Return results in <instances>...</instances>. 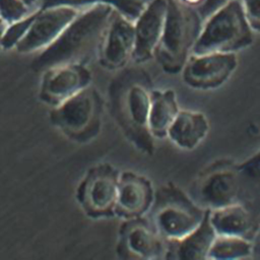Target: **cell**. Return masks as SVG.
<instances>
[{
    "label": "cell",
    "instance_id": "9",
    "mask_svg": "<svg viewBox=\"0 0 260 260\" xmlns=\"http://www.w3.org/2000/svg\"><path fill=\"white\" fill-rule=\"evenodd\" d=\"M168 241L144 216L124 219L119 230L117 253L124 259H165Z\"/></svg>",
    "mask_w": 260,
    "mask_h": 260
},
{
    "label": "cell",
    "instance_id": "22",
    "mask_svg": "<svg viewBox=\"0 0 260 260\" xmlns=\"http://www.w3.org/2000/svg\"><path fill=\"white\" fill-rule=\"evenodd\" d=\"M38 9L16 21L7 23V26L5 28L2 42H1L2 50L15 49L17 44L23 39L28 28L30 27Z\"/></svg>",
    "mask_w": 260,
    "mask_h": 260
},
{
    "label": "cell",
    "instance_id": "19",
    "mask_svg": "<svg viewBox=\"0 0 260 260\" xmlns=\"http://www.w3.org/2000/svg\"><path fill=\"white\" fill-rule=\"evenodd\" d=\"M180 108L173 89H151L148 129L153 138L162 139Z\"/></svg>",
    "mask_w": 260,
    "mask_h": 260
},
{
    "label": "cell",
    "instance_id": "18",
    "mask_svg": "<svg viewBox=\"0 0 260 260\" xmlns=\"http://www.w3.org/2000/svg\"><path fill=\"white\" fill-rule=\"evenodd\" d=\"M209 220L216 235L237 236L251 240L254 221L251 213L241 203L209 209Z\"/></svg>",
    "mask_w": 260,
    "mask_h": 260
},
{
    "label": "cell",
    "instance_id": "5",
    "mask_svg": "<svg viewBox=\"0 0 260 260\" xmlns=\"http://www.w3.org/2000/svg\"><path fill=\"white\" fill-rule=\"evenodd\" d=\"M253 42V30L240 0H233L208 16L193 47L192 54L236 53Z\"/></svg>",
    "mask_w": 260,
    "mask_h": 260
},
{
    "label": "cell",
    "instance_id": "13",
    "mask_svg": "<svg viewBox=\"0 0 260 260\" xmlns=\"http://www.w3.org/2000/svg\"><path fill=\"white\" fill-rule=\"evenodd\" d=\"M151 181L131 171L120 174L115 215L123 219L144 216L149 212L154 199Z\"/></svg>",
    "mask_w": 260,
    "mask_h": 260
},
{
    "label": "cell",
    "instance_id": "12",
    "mask_svg": "<svg viewBox=\"0 0 260 260\" xmlns=\"http://www.w3.org/2000/svg\"><path fill=\"white\" fill-rule=\"evenodd\" d=\"M134 46V22L114 9L98 51L101 65L109 70L124 68L132 60Z\"/></svg>",
    "mask_w": 260,
    "mask_h": 260
},
{
    "label": "cell",
    "instance_id": "7",
    "mask_svg": "<svg viewBox=\"0 0 260 260\" xmlns=\"http://www.w3.org/2000/svg\"><path fill=\"white\" fill-rule=\"evenodd\" d=\"M239 172V167L231 162H214L199 176L191 197L206 209L237 202L240 190Z\"/></svg>",
    "mask_w": 260,
    "mask_h": 260
},
{
    "label": "cell",
    "instance_id": "10",
    "mask_svg": "<svg viewBox=\"0 0 260 260\" xmlns=\"http://www.w3.org/2000/svg\"><path fill=\"white\" fill-rule=\"evenodd\" d=\"M237 66L236 53L191 54L182 69V78L192 88L214 89L228 81Z\"/></svg>",
    "mask_w": 260,
    "mask_h": 260
},
{
    "label": "cell",
    "instance_id": "24",
    "mask_svg": "<svg viewBox=\"0 0 260 260\" xmlns=\"http://www.w3.org/2000/svg\"><path fill=\"white\" fill-rule=\"evenodd\" d=\"M252 30L260 31V0H240Z\"/></svg>",
    "mask_w": 260,
    "mask_h": 260
},
{
    "label": "cell",
    "instance_id": "25",
    "mask_svg": "<svg viewBox=\"0 0 260 260\" xmlns=\"http://www.w3.org/2000/svg\"><path fill=\"white\" fill-rule=\"evenodd\" d=\"M231 1H233V0H205V2L202 4V6H200L197 10L204 21L213 12H215L220 7H222L223 5H225L226 3L231 2Z\"/></svg>",
    "mask_w": 260,
    "mask_h": 260
},
{
    "label": "cell",
    "instance_id": "3",
    "mask_svg": "<svg viewBox=\"0 0 260 260\" xmlns=\"http://www.w3.org/2000/svg\"><path fill=\"white\" fill-rule=\"evenodd\" d=\"M203 19L196 8L179 0H167L162 34L154 53L160 67L168 73L182 71L200 35Z\"/></svg>",
    "mask_w": 260,
    "mask_h": 260
},
{
    "label": "cell",
    "instance_id": "15",
    "mask_svg": "<svg viewBox=\"0 0 260 260\" xmlns=\"http://www.w3.org/2000/svg\"><path fill=\"white\" fill-rule=\"evenodd\" d=\"M90 81L91 73L85 64L59 65L44 71L42 96L58 105L87 87Z\"/></svg>",
    "mask_w": 260,
    "mask_h": 260
},
{
    "label": "cell",
    "instance_id": "23",
    "mask_svg": "<svg viewBox=\"0 0 260 260\" xmlns=\"http://www.w3.org/2000/svg\"><path fill=\"white\" fill-rule=\"evenodd\" d=\"M32 11L35 10L27 7L21 0H0V17L6 23L16 21Z\"/></svg>",
    "mask_w": 260,
    "mask_h": 260
},
{
    "label": "cell",
    "instance_id": "16",
    "mask_svg": "<svg viewBox=\"0 0 260 260\" xmlns=\"http://www.w3.org/2000/svg\"><path fill=\"white\" fill-rule=\"evenodd\" d=\"M208 132L209 121L202 112L180 109L166 137L181 149L193 150L201 144Z\"/></svg>",
    "mask_w": 260,
    "mask_h": 260
},
{
    "label": "cell",
    "instance_id": "1",
    "mask_svg": "<svg viewBox=\"0 0 260 260\" xmlns=\"http://www.w3.org/2000/svg\"><path fill=\"white\" fill-rule=\"evenodd\" d=\"M113 10L107 4L81 9L59 37L38 55L31 63L32 69L44 72L64 64H85L93 54H98Z\"/></svg>",
    "mask_w": 260,
    "mask_h": 260
},
{
    "label": "cell",
    "instance_id": "17",
    "mask_svg": "<svg viewBox=\"0 0 260 260\" xmlns=\"http://www.w3.org/2000/svg\"><path fill=\"white\" fill-rule=\"evenodd\" d=\"M216 233L209 220V209L203 221L188 236L178 241L168 242L165 259L205 260Z\"/></svg>",
    "mask_w": 260,
    "mask_h": 260
},
{
    "label": "cell",
    "instance_id": "2",
    "mask_svg": "<svg viewBox=\"0 0 260 260\" xmlns=\"http://www.w3.org/2000/svg\"><path fill=\"white\" fill-rule=\"evenodd\" d=\"M151 89L149 76L140 68L123 71L112 81L109 89L118 125L128 140L148 155L154 151V138L148 129Z\"/></svg>",
    "mask_w": 260,
    "mask_h": 260
},
{
    "label": "cell",
    "instance_id": "27",
    "mask_svg": "<svg viewBox=\"0 0 260 260\" xmlns=\"http://www.w3.org/2000/svg\"><path fill=\"white\" fill-rule=\"evenodd\" d=\"M27 7H29L32 10H36L39 8V2L40 0H21Z\"/></svg>",
    "mask_w": 260,
    "mask_h": 260
},
{
    "label": "cell",
    "instance_id": "4",
    "mask_svg": "<svg viewBox=\"0 0 260 260\" xmlns=\"http://www.w3.org/2000/svg\"><path fill=\"white\" fill-rule=\"evenodd\" d=\"M207 210L181 188L168 183L154 192L150 221L168 242L178 241L203 221Z\"/></svg>",
    "mask_w": 260,
    "mask_h": 260
},
{
    "label": "cell",
    "instance_id": "26",
    "mask_svg": "<svg viewBox=\"0 0 260 260\" xmlns=\"http://www.w3.org/2000/svg\"><path fill=\"white\" fill-rule=\"evenodd\" d=\"M179 1L185 5H188L190 7L196 8V9H198L200 6H202V4L205 2V0H179Z\"/></svg>",
    "mask_w": 260,
    "mask_h": 260
},
{
    "label": "cell",
    "instance_id": "14",
    "mask_svg": "<svg viewBox=\"0 0 260 260\" xmlns=\"http://www.w3.org/2000/svg\"><path fill=\"white\" fill-rule=\"evenodd\" d=\"M167 13V0H151L134 21L135 46L132 60L144 63L154 57Z\"/></svg>",
    "mask_w": 260,
    "mask_h": 260
},
{
    "label": "cell",
    "instance_id": "28",
    "mask_svg": "<svg viewBox=\"0 0 260 260\" xmlns=\"http://www.w3.org/2000/svg\"><path fill=\"white\" fill-rule=\"evenodd\" d=\"M6 26H7V23L0 17V50H2L1 42H2V38H3V35H4Z\"/></svg>",
    "mask_w": 260,
    "mask_h": 260
},
{
    "label": "cell",
    "instance_id": "11",
    "mask_svg": "<svg viewBox=\"0 0 260 260\" xmlns=\"http://www.w3.org/2000/svg\"><path fill=\"white\" fill-rule=\"evenodd\" d=\"M80 10L70 6L39 8L30 27L15 50L21 54L43 51L59 37Z\"/></svg>",
    "mask_w": 260,
    "mask_h": 260
},
{
    "label": "cell",
    "instance_id": "8",
    "mask_svg": "<svg viewBox=\"0 0 260 260\" xmlns=\"http://www.w3.org/2000/svg\"><path fill=\"white\" fill-rule=\"evenodd\" d=\"M120 174L110 164H101L88 171L79 186L78 198L89 215H115Z\"/></svg>",
    "mask_w": 260,
    "mask_h": 260
},
{
    "label": "cell",
    "instance_id": "6",
    "mask_svg": "<svg viewBox=\"0 0 260 260\" xmlns=\"http://www.w3.org/2000/svg\"><path fill=\"white\" fill-rule=\"evenodd\" d=\"M103 103L89 85L57 105L51 114L53 123L71 137L89 139L100 130Z\"/></svg>",
    "mask_w": 260,
    "mask_h": 260
},
{
    "label": "cell",
    "instance_id": "20",
    "mask_svg": "<svg viewBox=\"0 0 260 260\" xmlns=\"http://www.w3.org/2000/svg\"><path fill=\"white\" fill-rule=\"evenodd\" d=\"M151 0H40L39 8L53 6H70L83 9L95 4H107L124 15L127 19L135 21Z\"/></svg>",
    "mask_w": 260,
    "mask_h": 260
},
{
    "label": "cell",
    "instance_id": "21",
    "mask_svg": "<svg viewBox=\"0 0 260 260\" xmlns=\"http://www.w3.org/2000/svg\"><path fill=\"white\" fill-rule=\"evenodd\" d=\"M253 243L250 239L216 235L208 253V259L212 260H236L250 257L253 253Z\"/></svg>",
    "mask_w": 260,
    "mask_h": 260
}]
</instances>
